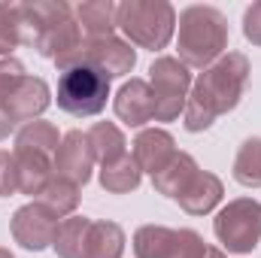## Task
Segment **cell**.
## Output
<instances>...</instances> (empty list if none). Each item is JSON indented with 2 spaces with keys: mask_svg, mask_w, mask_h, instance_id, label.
<instances>
[{
  "mask_svg": "<svg viewBox=\"0 0 261 258\" xmlns=\"http://www.w3.org/2000/svg\"><path fill=\"white\" fill-rule=\"evenodd\" d=\"M0 258H15V255H12L9 249H3V246H0Z\"/></svg>",
  "mask_w": 261,
  "mask_h": 258,
  "instance_id": "cell-32",
  "label": "cell"
},
{
  "mask_svg": "<svg viewBox=\"0 0 261 258\" xmlns=\"http://www.w3.org/2000/svg\"><path fill=\"white\" fill-rule=\"evenodd\" d=\"M107 97H110V76L100 73L97 67L76 64L64 70L58 79V107L76 119L103 113Z\"/></svg>",
  "mask_w": 261,
  "mask_h": 258,
  "instance_id": "cell-4",
  "label": "cell"
},
{
  "mask_svg": "<svg viewBox=\"0 0 261 258\" xmlns=\"http://www.w3.org/2000/svg\"><path fill=\"white\" fill-rule=\"evenodd\" d=\"M119 31L134 46L161 52L176 34V9L167 0H125L119 3Z\"/></svg>",
  "mask_w": 261,
  "mask_h": 258,
  "instance_id": "cell-3",
  "label": "cell"
},
{
  "mask_svg": "<svg viewBox=\"0 0 261 258\" xmlns=\"http://www.w3.org/2000/svg\"><path fill=\"white\" fill-rule=\"evenodd\" d=\"M88 140H91V149H94V158L100 161V167L128 155V140H125L122 128L113 122H94L88 131Z\"/></svg>",
  "mask_w": 261,
  "mask_h": 258,
  "instance_id": "cell-20",
  "label": "cell"
},
{
  "mask_svg": "<svg viewBox=\"0 0 261 258\" xmlns=\"http://www.w3.org/2000/svg\"><path fill=\"white\" fill-rule=\"evenodd\" d=\"M113 110L128 128H143L146 122H155V94H152L149 82L146 79H128L119 88Z\"/></svg>",
  "mask_w": 261,
  "mask_h": 258,
  "instance_id": "cell-12",
  "label": "cell"
},
{
  "mask_svg": "<svg viewBox=\"0 0 261 258\" xmlns=\"http://www.w3.org/2000/svg\"><path fill=\"white\" fill-rule=\"evenodd\" d=\"M61 146V134L52 122H43V119H34L28 125L15 131V149H34V152H43V155H52L58 152Z\"/></svg>",
  "mask_w": 261,
  "mask_h": 258,
  "instance_id": "cell-22",
  "label": "cell"
},
{
  "mask_svg": "<svg viewBox=\"0 0 261 258\" xmlns=\"http://www.w3.org/2000/svg\"><path fill=\"white\" fill-rule=\"evenodd\" d=\"M130 146H134L130 158H134V161H137V167H140L143 173H149V176L161 173V170L173 161V155L179 152V149H176L173 134H167L164 128L140 131V134H137V140H134Z\"/></svg>",
  "mask_w": 261,
  "mask_h": 258,
  "instance_id": "cell-11",
  "label": "cell"
},
{
  "mask_svg": "<svg viewBox=\"0 0 261 258\" xmlns=\"http://www.w3.org/2000/svg\"><path fill=\"white\" fill-rule=\"evenodd\" d=\"M0 158H3V152H0Z\"/></svg>",
  "mask_w": 261,
  "mask_h": 258,
  "instance_id": "cell-33",
  "label": "cell"
},
{
  "mask_svg": "<svg viewBox=\"0 0 261 258\" xmlns=\"http://www.w3.org/2000/svg\"><path fill=\"white\" fill-rule=\"evenodd\" d=\"M15 170H18V192L21 194H37L46 189V183L55 176V158L34 152V149H12Z\"/></svg>",
  "mask_w": 261,
  "mask_h": 258,
  "instance_id": "cell-14",
  "label": "cell"
},
{
  "mask_svg": "<svg viewBox=\"0 0 261 258\" xmlns=\"http://www.w3.org/2000/svg\"><path fill=\"white\" fill-rule=\"evenodd\" d=\"M9 231H12V240L28 249V252H43L55 243V234H58V216L52 210H46L40 200L34 203H24L12 213L9 219Z\"/></svg>",
  "mask_w": 261,
  "mask_h": 258,
  "instance_id": "cell-8",
  "label": "cell"
},
{
  "mask_svg": "<svg viewBox=\"0 0 261 258\" xmlns=\"http://www.w3.org/2000/svg\"><path fill=\"white\" fill-rule=\"evenodd\" d=\"M197 170V161L189 155V152H176L173 155V161L161 170V173H155L152 176V186H155V192L158 194H164V197H179L182 194V189L192 183V176H195Z\"/></svg>",
  "mask_w": 261,
  "mask_h": 258,
  "instance_id": "cell-17",
  "label": "cell"
},
{
  "mask_svg": "<svg viewBox=\"0 0 261 258\" xmlns=\"http://www.w3.org/2000/svg\"><path fill=\"white\" fill-rule=\"evenodd\" d=\"M203 258H225V252L222 249H216V246H206V255Z\"/></svg>",
  "mask_w": 261,
  "mask_h": 258,
  "instance_id": "cell-31",
  "label": "cell"
},
{
  "mask_svg": "<svg viewBox=\"0 0 261 258\" xmlns=\"http://www.w3.org/2000/svg\"><path fill=\"white\" fill-rule=\"evenodd\" d=\"M176 52L179 61L197 70H206L228 52V18L222 9L206 6V3H192L179 12L176 18Z\"/></svg>",
  "mask_w": 261,
  "mask_h": 258,
  "instance_id": "cell-1",
  "label": "cell"
},
{
  "mask_svg": "<svg viewBox=\"0 0 261 258\" xmlns=\"http://www.w3.org/2000/svg\"><path fill=\"white\" fill-rule=\"evenodd\" d=\"M12 128H15V125H12V122L6 119V113L0 110V140H6V137L12 134Z\"/></svg>",
  "mask_w": 261,
  "mask_h": 258,
  "instance_id": "cell-30",
  "label": "cell"
},
{
  "mask_svg": "<svg viewBox=\"0 0 261 258\" xmlns=\"http://www.w3.org/2000/svg\"><path fill=\"white\" fill-rule=\"evenodd\" d=\"M213 231L216 240L234 252V255H246L261 243V203L255 197H237L228 200L216 219H213Z\"/></svg>",
  "mask_w": 261,
  "mask_h": 258,
  "instance_id": "cell-5",
  "label": "cell"
},
{
  "mask_svg": "<svg viewBox=\"0 0 261 258\" xmlns=\"http://www.w3.org/2000/svg\"><path fill=\"white\" fill-rule=\"evenodd\" d=\"M243 37L252 46H261V0L246 6V12H243Z\"/></svg>",
  "mask_w": 261,
  "mask_h": 258,
  "instance_id": "cell-29",
  "label": "cell"
},
{
  "mask_svg": "<svg viewBox=\"0 0 261 258\" xmlns=\"http://www.w3.org/2000/svg\"><path fill=\"white\" fill-rule=\"evenodd\" d=\"M140 183H143V170L130 155L100 167V189L110 194H130L140 189Z\"/></svg>",
  "mask_w": 261,
  "mask_h": 258,
  "instance_id": "cell-21",
  "label": "cell"
},
{
  "mask_svg": "<svg viewBox=\"0 0 261 258\" xmlns=\"http://www.w3.org/2000/svg\"><path fill=\"white\" fill-rule=\"evenodd\" d=\"M73 15V9L64 0H28L18 3V21H21V40L34 46L37 34L49 24H58Z\"/></svg>",
  "mask_w": 261,
  "mask_h": 258,
  "instance_id": "cell-13",
  "label": "cell"
},
{
  "mask_svg": "<svg viewBox=\"0 0 261 258\" xmlns=\"http://www.w3.org/2000/svg\"><path fill=\"white\" fill-rule=\"evenodd\" d=\"M76 64H88V67H97L100 73H107L110 79H119V76H128L134 64H137V52L130 49L128 40H119L116 34H110V37H85L82 40V46L73 52V55H67L64 61H58V70L64 73L70 67Z\"/></svg>",
  "mask_w": 261,
  "mask_h": 258,
  "instance_id": "cell-7",
  "label": "cell"
},
{
  "mask_svg": "<svg viewBox=\"0 0 261 258\" xmlns=\"http://www.w3.org/2000/svg\"><path fill=\"white\" fill-rule=\"evenodd\" d=\"M21 40V21H18V3H0V58H12V49H18Z\"/></svg>",
  "mask_w": 261,
  "mask_h": 258,
  "instance_id": "cell-26",
  "label": "cell"
},
{
  "mask_svg": "<svg viewBox=\"0 0 261 258\" xmlns=\"http://www.w3.org/2000/svg\"><path fill=\"white\" fill-rule=\"evenodd\" d=\"M176 231L164 225H143L134 234V255L137 258H167Z\"/></svg>",
  "mask_w": 261,
  "mask_h": 258,
  "instance_id": "cell-24",
  "label": "cell"
},
{
  "mask_svg": "<svg viewBox=\"0 0 261 258\" xmlns=\"http://www.w3.org/2000/svg\"><path fill=\"white\" fill-rule=\"evenodd\" d=\"M222 194H225V186H222V179L216 173L197 170L195 176H192V183L182 189V194L176 200H179V207L189 216H206V213H213L219 207Z\"/></svg>",
  "mask_w": 261,
  "mask_h": 258,
  "instance_id": "cell-15",
  "label": "cell"
},
{
  "mask_svg": "<svg viewBox=\"0 0 261 258\" xmlns=\"http://www.w3.org/2000/svg\"><path fill=\"white\" fill-rule=\"evenodd\" d=\"M234 179L246 189H261V137H246L234 158Z\"/></svg>",
  "mask_w": 261,
  "mask_h": 258,
  "instance_id": "cell-25",
  "label": "cell"
},
{
  "mask_svg": "<svg viewBox=\"0 0 261 258\" xmlns=\"http://www.w3.org/2000/svg\"><path fill=\"white\" fill-rule=\"evenodd\" d=\"M76 21L88 40L91 37H110L119 28V6L113 0H85L76 6Z\"/></svg>",
  "mask_w": 261,
  "mask_h": 258,
  "instance_id": "cell-16",
  "label": "cell"
},
{
  "mask_svg": "<svg viewBox=\"0 0 261 258\" xmlns=\"http://www.w3.org/2000/svg\"><path fill=\"white\" fill-rule=\"evenodd\" d=\"M52 104V91L46 85V79L40 76H24L18 79L3 97H0V110L6 113V119L15 125V122H34L46 113V107Z\"/></svg>",
  "mask_w": 261,
  "mask_h": 258,
  "instance_id": "cell-9",
  "label": "cell"
},
{
  "mask_svg": "<svg viewBox=\"0 0 261 258\" xmlns=\"http://www.w3.org/2000/svg\"><path fill=\"white\" fill-rule=\"evenodd\" d=\"M125 255V231L116 222H91L85 258H122Z\"/></svg>",
  "mask_w": 261,
  "mask_h": 258,
  "instance_id": "cell-19",
  "label": "cell"
},
{
  "mask_svg": "<svg viewBox=\"0 0 261 258\" xmlns=\"http://www.w3.org/2000/svg\"><path fill=\"white\" fill-rule=\"evenodd\" d=\"M206 255V243L203 237L192 231V228H179L176 237H173V246H170V255L167 258H203Z\"/></svg>",
  "mask_w": 261,
  "mask_h": 258,
  "instance_id": "cell-27",
  "label": "cell"
},
{
  "mask_svg": "<svg viewBox=\"0 0 261 258\" xmlns=\"http://www.w3.org/2000/svg\"><path fill=\"white\" fill-rule=\"evenodd\" d=\"M149 88L155 94V122H176L186 113L192 73L173 55H161L149 67Z\"/></svg>",
  "mask_w": 261,
  "mask_h": 258,
  "instance_id": "cell-6",
  "label": "cell"
},
{
  "mask_svg": "<svg viewBox=\"0 0 261 258\" xmlns=\"http://www.w3.org/2000/svg\"><path fill=\"white\" fill-rule=\"evenodd\" d=\"M28 73H24V67L18 58H0V97L18 82V79H24Z\"/></svg>",
  "mask_w": 261,
  "mask_h": 258,
  "instance_id": "cell-28",
  "label": "cell"
},
{
  "mask_svg": "<svg viewBox=\"0 0 261 258\" xmlns=\"http://www.w3.org/2000/svg\"><path fill=\"white\" fill-rule=\"evenodd\" d=\"M91 222L94 219H88V216H67V219L58 222V234H55V243H52L58 258H85Z\"/></svg>",
  "mask_w": 261,
  "mask_h": 258,
  "instance_id": "cell-18",
  "label": "cell"
},
{
  "mask_svg": "<svg viewBox=\"0 0 261 258\" xmlns=\"http://www.w3.org/2000/svg\"><path fill=\"white\" fill-rule=\"evenodd\" d=\"M249 73H252V67L243 52H225L216 64L197 73L189 100H195L200 110H206L213 119H219V116L237 110L240 97L246 94Z\"/></svg>",
  "mask_w": 261,
  "mask_h": 258,
  "instance_id": "cell-2",
  "label": "cell"
},
{
  "mask_svg": "<svg viewBox=\"0 0 261 258\" xmlns=\"http://www.w3.org/2000/svg\"><path fill=\"white\" fill-rule=\"evenodd\" d=\"M37 200H40L46 210H52L58 219H67V216H73L76 207H79V186L67 183V179H61V176L55 173V176L46 183V189L37 194Z\"/></svg>",
  "mask_w": 261,
  "mask_h": 258,
  "instance_id": "cell-23",
  "label": "cell"
},
{
  "mask_svg": "<svg viewBox=\"0 0 261 258\" xmlns=\"http://www.w3.org/2000/svg\"><path fill=\"white\" fill-rule=\"evenodd\" d=\"M94 164H97V158H94L88 134L67 131L64 137H61L58 152H55V173L61 179H67V183H73V186H85L91 179Z\"/></svg>",
  "mask_w": 261,
  "mask_h": 258,
  "instance_id": "cell-10",
  "label": "cell"
}]
</instances>
